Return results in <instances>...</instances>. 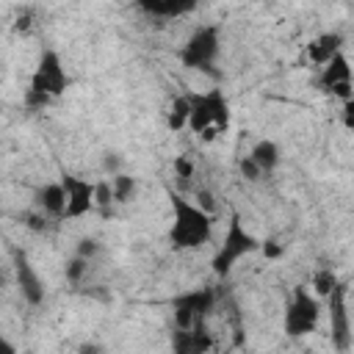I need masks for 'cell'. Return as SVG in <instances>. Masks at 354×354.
<instances>
[{
    "label": "cell",
    "mask_w": 354,
    "mask_h": 354,
    "mask_svg": "<svg viewBox=\"0 0 354 354\" xmlns=\"http://www.w3.org/2000/svg\"><path fill=\"white\" fill-rule=\"evenodd\" d=\"M171 205V224H169V246L177 252L202 249L213 238V213L202 210L196 202L185 199L177 191H166Z\"/></svg>",
    "instance_id": "6da1fadb"
},
{
    "label": "cell",
    "mask_w": 354,
    "mask_h": 354,
    "mask_svg": "<svg viewBox=\"0 0 354 354\" xmlns=\"http://www.w3.org/2000/svg\"><path fill=\"white\" fill-rule=\"evenodd\" d=\"M188 130L199 141H216L230 130L232 111L221 88H207L188 97Z\"/></svg>",
    "instance_id": "7a4b0ae2"
},
{
    "label": "cell",
    "mask_w": 354,
    "mask_h": 354,
    "mask_svg": "<svg viewBox=\"0 0 354 354\" xmlns=\"http://www.w3.org/2000/svg\"><path fill=\"white\" fill-rule=\"evenodd\" d=\"M257 249H260V241L243 227L241 216L232 213L230 216V224H227V232H224V241L218 243V249H216V254L210 260V268H213V274L227 277L241 257H246V254H252Z\"/></svg>",
    "instance_id": "3957f363"
},
{
    "label": "cell",
    "mask_w": 354,
    "mask_h": 354,
    "mask_svg": "<svg viewBox=\"0 0 354 354\" xmlns=\"http://www.w3.org/2000/svg\"><path fill=\"white\" fill-rule=\"evenodd\" d=\"M321 299H315L304 285H296L290 290V299L285 304L282 315V329L288 337H307L318 329L321 321Z\"/></svg>",
    "instance_id": "277c9868"
},
{
    "label": "cell",
    "mask_w": 354,
    "mask_h": 354,
    "mask_svg": "<svg viewBox=\"0 0 354 354\" xmlns=\"http://www.w3.org/2000/svg\"><path fill=\"white\" fill-rule=\"evenodd\" d=\"M221 53V28L218 25H199L191 30L185 44L180 47V61L188 69L210 72Z\"/></svg>",
    "instance_id": "5b68a950"
},
{
    "label": "cell",
    "mask_w": 354,
    "mask_h": 354,
    "mask_svg": "<svg viewBox=\"0 0 354 354\" xmlns=\"http://www.w3.org/2000/svg\"><path fill=\"white\" fill-rule=\"evenodd\" d=\"M69 72L64 69V61H61V53L53 50V47H44L36 66H33V75H30V91L36 94H44L50 100H58L61 94H66L69 88Z\"/></svg>",
    "instance_id": "8992f818"
},
{
    "label": "cell",
    "mask_w": 354,
    "mask_h": 354,
    "mask_svg": "<svg viewBox=\"0 0 354 354\" xmlns=\"http://www.w3.org/2000/svg\"><path fill=\"white\" fill-rule=\"evenodd\" d=\"M213 307H216V290L213 288H194V290L180 293L171 301L174 329H188V326H196V324H207Z\"/></svg>",
    "instance_id": "52a82bcc"
},
{
    "label": "cell",
    "mask_w": 354,
    "mask_h": 354,
    "mask_svg": "<svg viewBox=\"0 0 354 354\" xmlns=\"http://www.w3.org/2000/svg\"><path fill=\"white\" fill-rule=\"evenodd\" d=\"M329 304V332H332V348L337 354L351 351V318H348V285L337 282L335 290L326 296Z\"/></svg>",
    "instance_id": "ba28073f"
},
{
    "label": "cell",
    "mask_w": 354,
    "mask_h": 354,
    "mask_svg": "<svg viewBox=\"0 0 354 354\" xmlns=\"http://www.w3.org/2000/svg\"><path fill=\"white\" fill-rule=\"evenodd\" d=\"M318 88L321 91H326V94H332V97H337L340 102H348V100H354V88H351V64H348V55L346 53H337V55H332L324 66H321V72H318Z\"/></svg>",
    "instance_id": "9c48e42d"
},
{
    "label": "cell",
    "mask_w": 354,
    "mask_h": 354,
    "mask_svg": "<svg viewBox=\"0 0 354 354\" xmlns=\"http://www.w3.org/2000/svg\"><path fill=\"white\" fill-rule=\"evenodd\" d=\"M58 183H61V188L66 194V207H64V216H61L64 221L66 218L69 221L72 218H83V216H88L94 210V183L91 180L64 171L58 177Z\"/></svg>",
    "instance_id": "30bf717a"
},
{
    "label": "cell",
    "mask_w": 354,
    "mask_h": 354,
    "mask_svg": "<svg viewBox=\"0 0 354 354\" xmlns=\"http://www.w3.org/2000/svg\"><path fill=\"white\" fill-rule=\"evenodd\" d=\"M11 257H14V279H17L19 296H22L30 307L44 304L47 290H44V282H41V277H39L36 266L30 263V257H28L22 249H14V254H11Z\"/></svg>",
    "instance_id": "8fae6325"
},
{
    "label": "cell",
    "mask_w": 354,
    "mask_h": 354,
    "mask_svg": "<svg viewBox=\"0 0 354 354\" xmlns=\"http://www.w3.org/2000/svg\"><path fill=\"white\" fill-rule=\"evenodd\" d=\"M169 343H171V354H210L216 340L207 324H196L188 329H171Z\"/></svg>",
    "instance_id": "7c38bea8"
},
{
    "label": "cell",
    "mask_w": 354,
    "mask_h": 354,
    "mask_svg": "<svg viewBox=\"0 0 354 354\" xmlns=\"http://www.w3.org/2000/svg\"><path fill=\"white\" fill-rule=\"evenodd\" d=\"M196 0H138L136 8L152 19H180L196 11Z\"/></svg>",
    "instance_id": "4fadbf2b"
},
{
    "label": "cell",
    "mask_w": 354,
    "mask_h": 354,
    "mask_svg": "<svg viewBox=\"0 0 354 354\" xmlns=\"http://www.w3.org/2000/svg\"><path fill=\"white\" fill-rule=\"evenodd\" d=\"M343 53V36L337 30H329V33H321L318 39H313L307 44V58L321 69L332 55Z\"/></svg>",
    "instance_id": "5bb4252c"
},
{
    "label": "cell",
    "mask_w": 354,
    "mask_h": 354,
    "mask_svg": "<svg viewBox=\"0 0 354 354\" xmlns=\"http://www.w3.org/2000/svg\"><path fill=\"white\" fill-rule=\"evenodd\" d=\"M36 207L39 213L44 216H53V218H61L64 216V207H66V194L61 188V183H44L39 191H36Z\"/></svg>",
    "instance_id": "9a60e30c"
},
{
    "label": "cell",
    "mask_w": 354,
    "mask_h": 354,
    "mask_svg": "<svg viewBox=\"0 0 354 354\" xmlns=\"http://www.w3.org/2000/svg\"><path fill=\"white\" fill-rule=\"evenodd\" d=\"M279 158H282V152H279L277 141H271V138H260L249 152V160L260 169V174H271L279 166Z\"/></svg>",
    "instance_id": "2e32d148"
},
{
    "label": "cell",
    "mask_w": 354,
    "mask_h": 354,
    "mask_svg": "<svg viewBox=\"0 0 354 354\" xmlns=\"http://www.w3.org/2000/svg\"><path fill=\"white\" fill-rule=\"evenodd\" d=\"M111 194H113V202H119V205L133 202L136 194H138V183H136V177H130V174H124V171L111 174Z\"/></svg>",
    "instance_id": "e0dca14e"
},
{
    "label": "cell",
    "mask_w": 354,
    "mask_h": 354,
    "mask_svg": "<svg viewBox=\"0 0 354 354\" xmlns=\"http://www.w3.org/2000/svg\"><path fill=\"white\" fill-rule=\"evenodd\" d=\"M188 97H174L169 102V111H166V127L171 133H180L188 127Z\"/></svg>",
    "instance_id": "ac0fdd59"
},
{
    "label": "cell",
    "mask_w": 354,
    "mask_h": 354,
    "mask_svg": "<svg viewBox=\"0 0 354 354\" xmlns=\"http://www.w3.org/2000/svg\"><path fill=\"white\" fill-rule=\"evenodd\" d=\"M337 282H340V279H337L335 268H318V271L313 274V296H315V299H326V296L335 290Z\"/></svg>",
    "instance_id": "d6986e66"
},
{
    "label": "cell",
    "mask_w": 354,
    "mask_h": 354,
    "mask_svg": "<svg viewBox=\"0 0 354 354\" xmlns=\"http://www.w3.org/2000/svg\"><path fill=\"white\" fill-rule=\"evenodd\" d=\"M88 266H91L88 260H83V257L75 254V257L64 266V274H66V279H69L72 285H80V282L86 279V274H88Z\"/></svg>",
    "instance_id": "ffe728a7"
},
{
    "label": "cell",
    "mask_w": 354,
    "mask_h": 354,
    "mask_svg": "<svg viewBox=\"0 0 354 354\" xmlns=\"http://www.w3.org/2000/svg\"><path fill=\"white\" fill-rule=\"evenodd\" d=\"M113 205V194H111V180H100L94 183V207L108 210Z\"/></svg>",
    "instance_id": "44dd1931"
},
{
    "label": "cell",
    "mask_w": 354,
    "mask_h": 354,
    "mask_svg": "<svg viewBox=\"0 0 354 354\" xmlns=\"http://www.w3.org/2000/svg\"><path fill=\"white\" fill-rule=\"evenodd\" d=\"M100 249H102V246H100V241H97V238H80V241H77V246H75V254L91 263V260L100 254Z\"/></svg>",
    "instance_id": "7402d4cb"
},
{
    "label": "cell",
    "mask_w": 354,
    "mask_h": 354,
    "mask_svg": "<svg viewBox=\"0 0 354 354\" xmlns=\"http://www.w3.org/2000/svg\"><path fill=\"white\" fill-rule=\"evenodd\" d=\"M174 174H177L180 180H191V177H194V160H191L188 155H177V158H174Z\"/></svg>",
    "instance_id": "603a6c76"
},
{
    "label": "cell",
    "mask_w": 354,
    "mask_h": 354,
    "mask_svg": "<svg viewBox=\"0 0 354 354\" xmlns=\"http://www.w3.org/2000/svg\"><path fill=\"white\" fill-rule=\"evenodd\" d=\"M257 252H263V257L266 260H277V257H282V243L279 241H274V238H268V241H260V249Z\"/></svg>",
    "instance_id": "cb8c5ba5"
},
{
    "label": "cell",
    "mask_w": 354,
    "mask_h": 354,
    "mask_svg": "<svg viewBox=\"0 0 354 354\" xmlns=\"http://www.w3.org/2000/svg\"><path fill=\"white\" fill-rule=\"evenodd\" d=\"M50 102H53V100L44 97V94H36V91H30V88L25 91V105H28V108H44V105H50Z\"/></svg>",
    "instance_id": "d4e9b609"
},
{
    "label": "cell",
    "mask_w": 354,
    "mask_h": 354,
    "mask_svg": "<svg viewBox=\"0 0 354 354\" xmlns=\"http://www.w3.org/2000/svg\"><path fill=\"white\" fill-rule=\"evenodd\" d=\"M238 166H241V174H243V177H246V180H252V183H254V180H260V177H263V174H260V169H257V166H254V163H252V160H249V155H246V158H243V160H241V163H238Z\"/></svg>",
    "instance_id": "484cf974"
},
{
    "label": "cell",
    "mask_w": 354,
    "mask_h": 354,
    "mask_svg": "<svg viewBox=\"0 0 354 354\" xmlns=\"http://www.w3.org/2000/svg\"><path fill=\"white\" fill-rule=\"evenodd\" d=\"M196 199H199L196 205H199L202 210H207V213H213V194H210L207 188H199V191H196Z\"/></svg>",
    "instance_id": "4316f807"
},
{
    "label": "cell",
    "mask_w": 354,
    "mask_h": 354,
    "mask_svg": "<svg viewBox=\"0 0 354 354\" xmlns=\"http://www.w3.org/2000/svg\"><path fill=\"white\" fill-rule=\"evenodd\" d=\"M343 124L351 130L354 127V100H348V102H343Z\"/></svg>",
    "instance_id": "83f0119b"
},
{
    "label": "cell",
    "mask_w": 354,
    "mask_h": 354,
    "mask_svg": "<svg viewBox=\"0 0 354 354\" xmlns=\"http://www.w3.org/2000/svg\"><path fill=\"white\" fill-rule=\"evenodd\" d=\"M77 354H105V348H102L100 343H91V340H88V343H80V346H77Z\"/></svg>",
    "instance_id": "f1b7e54d"
},
{
    "label": "cell",
    "mask_w": 354,
    "mask_h": 354,
    "mask_svg": "<svg viewBox=\"0 0 354 354\" xmlns=\"http://www.w3.org/2000/svg\"><path fill=\"white\" fill-rule=\"evenodd\" d=\"M28 28H30V14H19L17 22H14V30L22 33V30H28Z\"/></svg>",
    "instance_id": "f546056e"
},
{
    "label": "cell",
    "mask_w": 354,
    "mask_h": 354,
    "mask_svg": "<svg viewBox=\"0 0 354 354\" xmlns=\"http://www.w3.org/2000/svg\"><path fill=\"white\" fill-rule=\"evenodd\" d=\"M0 354H19V351L14 348V343H11V340H8L3 332H0Z\"/></svg>",
    "instance_id": "4dcf8cb0"
},
{
    "label": "cell",
    "mask_w": 354,
    "mask_h": 354,
    "mask_svg": "<svg viewBox=\"0 0 354 354\" xmlns=\"http://www.w3.org/2000/svg\"><path fill=\"white\" fill-rule=\"evenodd\" d=\"M105 169H111L113 174H119V171H116V169H119V158H113V152L105 155Z\"/></svg>",
    "instance_id": "1f68e13d"
},
{
    "label": "cell",
    "mask_w": 354,
    "mask_h": 354,
    "mask_svg": "<svg viewBox=\"0 0 354 354\" xmlns=\"http://www.w3.org/2000/svg\"><path fill=\"white\" fill-rule=\"evenodd\" d=\"M0 80H3V64H0Z\"/></svg>",
    "instance_id": "d6a6232c"
}]
</instances>
